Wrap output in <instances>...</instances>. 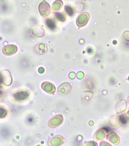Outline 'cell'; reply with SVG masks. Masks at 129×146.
Segmentation results:
<instances>
[{
	"label": "cell",
	"instance_id": "3957f363",
	"mask_svg": "<svg viewBox=\"0 0 129 146\" xmlns=\"http://www.w3.org/2000/svg\"><path fill=\"white\" fill-rule=\"evenodd\" d=\"M72 86L70 83L65 82L62 83L58 87V92L61 95H67L71 92Z\"/></svg>",
	"mask_w": 129,
	"mask_h": 146
},
{
	"label": "cell",
	"instance_id": "d6986e66",
	"mask_svg": "<svg viewBox=\"0 0 129 146\" xmlns=\"http://www.w3.org/2000/svg\"><path fill=\"white\" fill-rule=\"evenodd\" d=\"M64 9L66 13L70 17H73L75 14V9L71 6H65L64 7Z\"/></svg>",
	"mask_w": 129,
	"mask_h": 146
},
{
	"label": "cell",
	"instance_id": "4316f807",
	"mask_svg": "<svg viewBox=\"0 0 129 146\" xmlns=\"http://www.w3.org/2000/svg\"><path fill=\"white\" fill-rule=\"evenodd\" d=\"M44 71H45V70H44V68H43V67H40L38 69V72L40 74H43V73H44Z\"/></svg>",
	"mask_w": 129,
	"mask_h": 146
},
{
	"label": "cell",
	"instance_id": "52a82bcc",
	"mask_svg": "<svg viewBox=\"0 0 129 146\" xmlns=\"http://www.w3.org/2000/svg\"><path fill=\"white\" fill-rule=\"evenodd\" d=\"M65 140L63 136L57 135L48 140V145L49 146H60L64 143Z\"/></svg>",
	"mask_w": 129,
	"mask_h": 146
},
{
	"label": "cell",
	"instance_id": "8fae6325",
	"mask_svg": "<svg viewBox=\"0 0 129 146\" xmlns=\"http://www.w3.org/2000/svg\"><path fill=\"white\" fill-rule=\"evenodd\" d=\"M29 94L26 91H21L18 92L13 95L14 98L17 101H25L28 98Z\"/></svg>",
	"mask_w": 129,
	"mask_h": 146
},
{
	"label": "cell",
	"instance_id": "277c9868",
	"mask_svg": "<svg viewBox=\"0 0 129 146\" xmlns=\"http://www.w3.org/2000/svg\"><path fill=\"white\" fill-rule=\"evenodd\" d=\"M38 9L40 14L44 17L49 15L50 13V6L46 1H43L40 3Z\"/></svg>",
	"mask_w": 129,
	"mask_h": 146
},
{
	"label": "cell",
	"instance_id": "d4e9b609",
	"mask_svg": "<svg viewBox=\"0 0 129 146\" xmlns=\"http://www.w3.org/2000/svg\"><path fill=\"white\" fill-rule=\"evenodd\" d=\"M84 76V74L82 72H79L77 74V77L79 79H81L83 78Z\"/></svg>",
	"mask_w": 129,
	"mask_h": 146
},
{
	"label": "cell",
	"instance_id": "7402d4cb",
	"mask_svg": "<svg viewBox=\"0 0 129 146\" xmlns=\"http://www.w3.org/2000/svg\"><path fill=\"white\" fill-rule=\"evenodd\" d=\"M83 146H98V144L96 141H90L85 142Z\"/></svg>",
	"mask_w": 129,
	"mask_h": 146
},
{
	"label": "cell",
	"instance_id": "4fadbf2b",
	"mask_svg": "<svg viewBox=\"0 0 129 146\" xmlns=\"http://www.w3.org/2000/svg\"><path fill=\"white\" fill-rule=\"evenodd\" d=\"M94 96V94L93 92L90 90L84 92L81 98L82 103L84 104H88L92 101Z\"/></svg>",
	"mask_w": 129,
	"mask_h": 146
},
{
	"label": "cell",
	"instance_id": "30bf717a",
	"mask_svg": "<svg viewBox=\"0 0 129 146\" xmlns=\"http://www.w3.org/2000/svg\"><path fill=\"white\" fill-rule=\"evenodd\" d=\"M107 134L108 131L106 129H99L95 133L94 136V139L97 141H100L104 139Z\"/></svg>",
	"mask_w": 129,
	"mask_h": 146
},
{
	"label": "cell",
	"instance_id": "ac0fdd59",
	"mask_svg": "<svg viewBox=\"0 0 129 146\" xmlns=\"http://www.w3.org/2000/svg\"><path fill=\"white\" fill-rule=\"evenodd\" d=\"M62 6L63 2L61 1H56L53 3L52 9L54 12H57L60 10Z\"/></svg>",
	"mask_w": 129,
	"mask_h": 146
},
{
	"label": "cell",
	"instance_id": "4dcf8cb0",
	"mask_svg": "<svg viewBox=\"0 0 129 146\" xmlns=\"http://www.w3.org/2000/svg\"><path fill=\"white\" fill-rule=\"evenodd\" d=\"M37 146H42L41 145H38Z\"/></svg>",
	"mask_w": 129,
	"mask_h": 146
},
{
	"label": "cell",
	"instance_id": "e0dca14e",
	"mask_svg": "<svg viewBox=\"0 0 129 146\" xmlns=\"http://www.w3.org/2000/svg\"><path fill=\"white\" fill-rule=\"evenodd\" d=\"M46 26L51 31L54 30L57 27V23L55 20L51 18H48L45 21Z\"/></svg>",
	"mask_w": 129,
	"mask_h": 146
},
{
	"label": "cell",
	"instance_id": "9a60e30c",
	"mask_svg": "<svg viewBox=\"0 0 129 146\" xmlns=\"http://www.w3.org/2000/svg\"><path fill=\"white\" fill-rule=\"evenodd\" d=\"M127 104L126 101L123 99L119 100L116 105V109L118 113L124 112L126 109Z\"/></svg>",
	"mask_w": 129,
	"mask_h": 146
},
{
	"label": "cell",
	"instance_id": "cb8c5ba5",
	"mask_svg": "<svg viewBox=\"0 0 129 146\" xmlns=\"http://www.w3.org/2000/svg\"><path fill=\"white\" fill-rule=\"evenodd\" d=\"M99 146H113L111 145L109 143L107 142L104 141H102L100 143Z\"/></svg>",
	"mask_w": 129,
	"mask_h": 146
},
{
	"label": "cell",
	"instance_id": "83f0119b",
	"mask_svg": "<svg viewBox=\"0 0 129 146\" xmlns=\"http://www.w3.org/2000/svg\"><path fill=\"white\" fill-rule=\"evenodd\" d=\"M70 78L71 79H73L75 78V74L74 72H71L69 74Z\"/></svg>",
	"mask_w": 129,
	"mask_h": 146
},
{
	"label": "cell",
	"instance_id": "5bb4252c",
	"mask_svg": "<svg viewBox=\"0 0 129 146\" xmlns=\"http://www.w3.org/2000/svg\"><path fill=\"white\" fill-rule=\"evenodd\" d=\"M107 139L113 144L117 145L120 142V138L116 133L110 132L107 136Z\"/></svg>",
	"mask_w": 129,
	"mask_h": 146
},
{
	"label": "cell",
	"instance_id": "f546056e",
	"mask_svg": "<svg viewBox=\"0 0 129 146\" xmlns=\"http://www.w3.org/2000/svg\"><path fill=\"white\" fill-rule=\"evenodd\" d=\"M1 76H0V83L1 82Z\"/></svg>",
	"mask_w": 129,
	"mask_h": 146
},
{
	"label": "cell",
	"instance_id": "6da1fadb",
	"mask_svg": "<svg viewBox=\"0 0 129 146\" xmlns=\"http://www.w3.org/2000/svg\"><path fill=\"white\" fill-rule=\"evenodd\" d=\"M2 82L5 86H9L12 83V77L11 72L9 70H3L0 74Z\"/></svg>",
	"mask_w": 129,
	"mask_h": 146
},
{
	"label": "cell",
	"instance_id": "603a6c76",
	"mask_svg": "<svg viewBox=\"0 0 129 146\" xmlns=\"http://www.w3.org/2000/svg\"><path fill=\"white\" fill-rule=\"evenodd\" d=\"M122 37L125 41L129 42V32L128 31H126L123 33Z\"/></svg>",
	"mask_w": 129,
	"mask_h": 146
},
{
	"label": "cell",
	"instance_id": "ffe728a7",
	"mask_svg": "<svg viewBox=\"0 0 129 146\" xmlns=\"http://www.w3.org/2000/svg\"><path fill=\"white\" fill-rule=\"evenodd\" d=\"M55 17L58 21L61 22H64L66 20V17L61 13H57L55 14Z\"/></svg>",
	"mask_w": 129,
	"mask_h": 146
},
{
	"label": "cell",
	"instance_id": "44dd1931",
	"mask_svg": "<svg viewBox=\"0 0 129 146\" xmlns=\"http://www.w3.org/2000/svg\"><path fill=\"white\" fill-rule=\"evenodd\" d=\"M7 115V111L5 108L0 106V118L3 119L6 117Z\"/></svg>",
	"mask_w": 129,
	"mask_h": 146
},
{
	"label": "cell",
	"instance_id": "5b68a950",
	"mask_svg": "<svg viewBox=\"0 0 129 146\" xmlns=\"http://www.w3.org/2000/svg\"><path fill=\"white\" fill-rule=\"evenodd\" d=\"M33 50L38 55H44L48 52V46L44 42H39L34 46Z\"/></svg>",
	"mask_w": 129,
	"mask_h": 146
},
{
	"label": "cell",
	"instance_id": "ba28073f",
	"mask_svg": "<svg viewBox=\"0 0 129 146\" xmlns=\"http://www.w3.org/2000/svg\"><path fill=\"white\" fill-rule=\"evenodd\" d=\"M18 51V47L14 44H8L4 46L2 50L3 54L7 56H11L16 53Z\"/></svg>",
	"mask_w": 129,
	"mask_h": 146
},
{
	"label": "cell",
	"instance_id": "9c48e42d",
	"mask_svg": "<svg viewBox=\"0 0 129 146\" xmlns=\"http://www.w3.org/2000/svg\"><path fill=\"white\" fill-rule=\"evenodd\" d=\"M41 88L44 91L50 94H54L56 91L55 86L49 82H44L41 85Z\"/></svg>",
	"mask_w": 129,
	"mask_h": 146
},
{
	"label": "cell",
	"instance_id": "8992f818",
	"mask_svg": "<svg viewBox=\"0 0 129 146\" xmlns=\"http://www.w3.org/2000/svg\"><path fill=\"white\" fill-rule=\"evenodd\" d=\"M63 121V117L62 115H57L54 116L49 120L48 125L50 127L54 128L60 126Z\"/></svg>",
	"mask_w": 129,
	"mask_h": 146
},
{
	"label": "cell",
	"instance_id": "7c38bea8",
	"mask_svg": "<svg viewBox=\"0 0 129 146\" xmlns=\"http://www.w3.org/2000/svg\"><path fill=\"white\" fill-rule=\"evenodd\" d=\"M31 34L34 37L42 38L45 35V31L41 27L36 26L31 30Z\"/></svg>",
	"mask_w": 129,
	"mask_h": 146
},
{
	"label": "cell",
	"instance_id": "f1b7e54d",
	"mask_svg": "<svg viewBox=\"0 0 129 146\" xmlns=\"http://www.w3.org/2000/svg\"><path fill=\"white\" fill-rule=\"evenodd\" d=\"M1 95H2L1 91V90H0V98H1Z\"/></svg>",
	"mask_w": 129,
	"mask_h": 146
},
{
	"label": "cell",
	"instance_id": "484cf974",
	"mask_svg": "<svg viewBox=\"0 0 129 146\" xmlns=\"http://www.w3.org/2000/svg\"><path fill=\"white\" fill-rule=\"evenodd\" d=\"M87 52H88V54H93V53H94V50H93L92 48L91 47H89L87 48Z\"/></svg>",
	"mask_w": 129,
	"mask_h": 146
},
{
	"label": "cell",
	"instance_id": "7a4b0ae2",
	"mask_svg": "<svg viewBox=\"0 0 129 146\" xmlns=\"http://www.w3.org/2000/svg\"><path fill=\"white\" fill-rule=\"evenodd\" d=\"M90 18V14L86 12L81 13L77 17L76 20L77 26L79 27H82L85 26L88 22Z\"/></svg>",
	"mask_w": 129,
	"mask_h": 146
},
{
	"label": "cell",
	"instance_id": "2e32d148",
	"mask_svg": "<svg viewBox=\"0 0 129 146\" xmlns=\"http://www.w3.org/2000/svg\"><path fill=\"white\" fill-rule=\"evenodd\" d=\"M109 123L111 126H119L122 123V119L120 115H114L111 117Z\"/></svg>",
	"mask_w": 129,
	"mask_h": 146
}]
</instances>
